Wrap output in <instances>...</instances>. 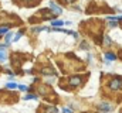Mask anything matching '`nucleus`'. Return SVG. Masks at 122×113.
Here are the masks:
<instances>
[{"instance_id":"nucleus-11","label":"nucleus","mask_w":122,"mask_h":113,"mask_svg":"<svg viewBox=\"0 0 122 113\" xmlns=\"http://www.w3.org/2000/svg\"><path fill=\"white\" fill-rule=\"evenodd\" d=\"M4 61H7V54L4 50H0V62H4Z\"/></svg>"},{"instance_id":"nucleus-9","label":"nucleus","mask_w":122,"mask_h":113,"mask_svg":"<svg viewBox=\"0 0 122 113\" xmlns=\"http://www.w3.org/2000/svg\"><path fill=\"white\" fill-rule=\"evenodd\" d=\"M117 59V55L114 52H107L105 54V61H115Z\"/></svg>"},{"instance_id":"nucleus-7","label":"nucleus","mask_w":122,"mask_h":113,"mask_svg":"<svg viewBox=\"0 0 122 113\" xmlns=\"http://www.w3.org/2000/svg\"><path fill=\"white\" fill-rule=\"evenodd\" d=\"M97 109H98L99 112L107 113V112H111V110H112V106H111L108 102H102V103H99V105L97 106Z\"/></svg>"},{"instance_id":"nucleus-6","label":"nucleus","mask_w":122,"mask_h":113,"mask_svg":"<svg viewBox=\"0 0 122 113\" xmlns=\"http://www.w3.org/2000/svg\"><path fill=\"white\" fill-rule=\"evenodd\" d=\"M57 109L54 106H48V105H40L38 109H37V113H56Z\"/></svg>"},{"instance_id":"nucleus-17","label":"nucleus","mask_w":122,"mask_h":113,"mask_svg":"<svg viewBox=\"0 0 122 113\" xmlns=\"http://www.w3.org/2000/svg\"><path fill=\"white\" fill-rule=\"evenodd\" d=\"M10 40H11V33L6 34V41H4V42H6V44H9V42H10Z\"/></svg>"},{"instance_id":"nucleus-10","label":"nucleus","mask_w":122,"mask_h":113,"mask_svg":"<svg viewBox=\"0 0 122 113\" xmlns=\"http://www.w3.org/2000/svg\"><path fill=\"white\" fill-rule=\"evenodd\" d=\"M51 26L53 27H62V26H65V21H62V20H54L51 23Z\"/></svg>"},{"instance_id":"nucleus-5","label":"nucleus","mask_w":122,"mask_h":113,"mask_svg":"<svg viewBox=\"0 0 122 113\" xmlns=\"http://www.w3.org/2000/svg\"><path fill=\"white\" fill-rule=\"evenodd\" d=\"M17 100H19V96L16 93L4 92V90L0 89V103H9V105H11V103L17 102Z\"/></svg>"},{"instance_id":"nucleus-19","label":"nucleus","mask_w":122,"mask_h":113,"mask_svg":"<svg viewBox=\"0 0 122 113\" xmlns=\"http://www.w3.org/2000/svg\"><path fill=\"white\" fill-rule=\"evenodd\" d=\"M19 89L20 90H27V86L26 85H19Z\"/></svg>"},{"instance_id":"nucleus-20","label":"nucleus","mask_w":122,"mask_h":113,"mask_svg":"<svg viewBox=\"0 0 122 113\" xmlns=\"http://www.w3.org/2000/svg\"><path fill=\"white\" fill-rule=\"evenodd\" d=\"M75 0H62V3H74Z\"/></svg>"},{"instance_id":"nucleus-13","label":"nucleus","mask_w":122,"mask_h":113,"mask_svg":"<svg viewBox=\"0 0 122 113\" xmlns=\"http://www.w3.org/2000/svg\"><path fill=\"white\" fill-rule=\"evenodd\" d=\"M21 35H23V31H19V33H17V34L14 35V38H13V41H14V42H16V41H19Z\"/></svg>"},{"instance_id":"nucleus-12","label":"nucleus","mask_w":122,"mask_h":113,"mask_svg":"<svg viewBox=\"0 0 122 113\" xmlns=\"http://www.w3.org/2000/svg\"><path fill=\"white\" fill-rule=\"evenodd\" d=\"M6 88H9V89H17V88H19V85L14 84V82H9V84L6 85Z\"/></svg>"},{"instance_id":"nucleus-3","label":"nucleus","mask_w":122,"mask_h":113,"mask_svg":"<svg viewBox=\"0 0 122 113\" xmlns=\"http://www.w3.org/2000/svg\"><path fill=\"white\" fill-rule=\"evenodd\" d=\"M82 82H85V78L81 76V75H77V76H71V78H68V79H62V81L58 82V85H60L61 89H64V90H67V92H71L72 89L81 86Z\"/></svg>"},{"instance_id":"nucleus-16","label":"nucleus","mask_w":122,"mask_h":113,"mask_svg":"<svg viewBox=\"0 0 122 113\" xmlns=\"http://www.w3.org/2000/svg\"><path fill=\"white\" fill-rule=\"evenodd\" d=\"M81 48H82V50H90V45H88L85 41H82V42H81Z\"/></svg>"},{"instance_id":"nucleus-2","label":"nucleus","mask_w":122,"mask_h":113,"mask_svg":"<svg viewBox=\"0 0 122 113\" xmlns=\"http://www.w3.org/2000/svg\"><path fill=\"white\" fill-rule=\"evenodd\" d=\"M84 23V21H82ZM102 21L99 20H91V21H85L84 24H81V30L85 31L88 35H91L94 40H97L98 44H101V38H102Z\"/></svg>"},{"instance_id":"nucleus-15","label":"nucleus","mask_w":122,"mask_h":113,"mask_svg":"<svg viewBox=\"0 0 122 113\" xmlns=\"http://www.w3.org/2000/svg\"><path fill=\"white\" fill-rule=\"evenodd\" d=\"M6 33H9V27H1L0 28V35H3V34H6Z\"/></svg>"},{"instance_id":"nucleus-8","label":"nucleus","mask_w":122,"mask_h":113,"mask_svg":"<svg viewBox=\"0 0 122 113\" xmlns=\"http://www.w3.org/2000/svg\"><path fill=\"white\" fill-rule=\"evenodd\" d=\"M48 7H50V9H53V11H54L56 14H61V13H62L61 7H58V6H57L56 3H53V1H50V3H48Z\"/></svg>"},{"instance_id":"nucleus-4","label":"nucleus","mask_w":122,"mask_h":113,"mask_svg":"<svg viewBox=\"0 0 122 113\" xmlns=\"http://www.w3.org/2000/svg\"><path fill=\"white\" fill-rule=\"evenodd\" d=\"M37 90H38V95L41 98H44L47 102L58 103V95L51 89V86H48V85H38Z\"/></svg>"},{"instance_id":"nucleus-14","label":"nucleus","mask_w":122,"mask_h":113,"mask_svg":"<svg viewBox=\"0 0 122 113\" xmlns=\"http://www.w3.org/2000/svg\"><path fill=\"white\" fill-rule=\"evenodd\" d=\"M24 99L26 100H29V99H38V95H26Z\"/></svg>"},{"instance_id":"nucleus-22","label":"nucleus","mask_w":122,"mask_h":113,"mask_svg":"<svg viewBox=\"0 0 122 113\" xmlns=\"http://www.w3.org/2000/svg\"><path fill=\"white\" fill-rule=\"evenodd\" d=\"M121 113H122V109H121Z\"/></svg>"},{"instance_id":"nucleus-18","label":"nucleus","mask_w":122,"mask_h":113,"mask_svg":"<svg viewBox=\"0 0 122 113\" xmlns=\"http://www.w3.org/2000/svg\"><path fill=\"white\" fill-rule=\"evenodd\" d=\"M43 30H46V28L44 27H36L33 31H34V33H40V31H43Z\"/></svg>"},{"instance_id":"nucleus-21","label":"nucleus","mask_w":122,"mask_h":113,"mask_svg":"<svg viewBox=\"0 0 122 113\" xmlns=\"http://www.w3.org/2000/svg\"><path fill=\"white\" fill-rule=\"evenodd\" d=\"M62 113H72L70 109H62Z\"/></svg>"},{"instance_id":"nucleus-1","label":"nucleus","mask_w":122,"mask_h":113,"mask_svg":"<svg viewBox=\"0 0 122 113\" xmlns=\"http://www.w3.org/2000/svg\"><path fill=\"white\" fill-rule=\"evenodd\" d=\"M102 90L108 99L122 102V76L119 75H107L102 81Z\"/></svg>"}]
</instances>
